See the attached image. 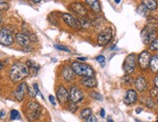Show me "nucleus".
Wrapping results in <instances>:
<instances>
[{
	"instance_id": "obj_1",
	"label": "nucleus",
	"mask_w": 158,
	"mask_h": 122,
	"mask_svg": "<svg viewBox=\"0 0 158 122\" xmlns=\"http://www.w3.org/2000/svg\"><path fill=\"white\" fill-rule=\"evenodd\" d=\"M29 75V71L27 66L22 62L14 63L10 69L9 76L13 81H19L26 78Z\"/></svg>"
},
{
	"instance_id": "obj_2",
	"label": "nucleus",
	"mask_w": 158,
	"mask_h": 122,
	"mask_svg": "<svg viewBox=\"0 0 158 122\" xmlns=\"http://www.w3.org/2000/svg\"><path fill=\"white\" fill-rule=\"evenodd\" d=\"M158 26V22L156 19H149L148 24L142 30L141 36L143 44H152L156 39V27Z\"/></svg>"
},
{
	"instance_id": "obj_3",
	"label": "nucleus",
	"mask_w": 158,
	"mask_h": 122,
	"mask_svg": "<svg viewBox=\"0 0 158 122\" xmlns=\"http://www.w3.org/2000/svg\"><path fill=\"white\" fill-rule=\"evenodd\" d=\"M41 111H42L41 106L34 101L27 102L25 105V108H24V112L26 115V118L30 122H33L39 118V116L41 115Z\"/></svg>"
},
{
	"instance_id": "obj_4",
	"label": "nucleus",
	"mask_w": 158,
	"mask_h": 122,
	"mask_svg": "<svg viewBox=\"0 0 158 122\" xmlns=\"http://www.w3.org/2000/svg\"><path fill=\"white\" fill-rule=\"evenodd\" d=\"M71 68H72L73 72L80 77L93 78V76H94V70L89 65H86L85 63L73 62L71 65Z\"/></svg>"
},
{
	"instance_id": "obj_5",
	"label": "nucleus",
	"mask_w": 158,
	"mask_h": 122,
	"mask_svg": "<svg viewBox=\"0 0 158 122\" xmlns=\"http://www.w3.org/2000/svg\"><path fill=\"white\" fill-rule=\"evenodd\" d=\"M112 38H113V30L112 28L108 27V28L104 29L102 32L99 33L98 38H97V43L99 46L104 47L111 42Z\"/></svg>"
},
{
	"instance_id": "obj_6",
	"label": "nucleus",
	"mask_w": 158,
	"mask_h": 122,
	"mask_svg": "<svg viewBox=\"0 0 158 122\" xmlns=\"http://www.w3.org/2000/svg\"><path fill=\"white\" fill-rule=\"evenodd\" d=\"M14 42L13 32L8 28L0 30V44L3 46H11Z\"/></svg>"
},
{
	"instance_id": "obj_7",
	"label": "nucleus",
	"mask_w": 158,
	"mask_h": 122,
	"mask_svg": "<svg viewBox=\"0 0 158 122\" xmlns=\"http://www.w3.org/2000/svg\"><path fill=\"white\" fill-rule=\"evenodd\" d=\"M150 59H152V54H150V52H148V51H143L139 54L138 62H139V65L142 70L146 71L149 67Z\"/></svg>"
},
{
	"instance_id": "obj_8",
	"label": "nucleus",
	"mask_w": 158,
	"mask_h": 122,
	"mask_svg": "<svg viewBox=\"0 0 158 122\" xmlns=\"http://www.w3.org/2000/svg\"><path fill=\"white\" fill-rule=\"evenodd\" d=\"M62 18L64 20V22L68 25L70 26L72 29L74 30H79L81 28V23H80V20L75 18L73 16H71L70 14H62Z\"/></svg>"
},
{
	"instance_id": "obj_9",
	"label": "nucleus",
	"mask_w": 158,
	"mask_h": 122,
	"mask_svg": "<svg viewBox=\"0 0 158 122\" xmlns=\"http://www.w3.org/2000/svg\"><path fill=\"white\" fill-rule=\"evenodd\" d=\"M123 68H124V71L127 74H132L135 69H136V55L134 53L129 54L126 57L124 64H123Z\"/></svg>"
},
{
	"instance_id": "obj_10",
	"label": "nucleus",
	"mask_w": 158,
	"mask_h": 122,
	"mask_svg": "<svg viewBox=\"0 0 158 122\" xmlns=\"http://www.w3.org/2000/svg\"><path fill=\"white\" fill-rule=\"evenodd\" d=\"M69 99L71 100V102L76 104V103H79V102H81L85 99V95L79 87L72 86L70 90V94H69Z\"/></svg>"
},
{
	"instance_id": "obj_11",
	"label": "nucleus",
	"mask_w": 158,
	"mask_h": 122,
	"mask_svg": "<svg viewBox=\"0 0 158 122\" xmlns=\"http://www.w3.org/2000/svg\"><path fill=\"white\" fill-rule=\"evenodd\" d=\"M56 97L61 105H65L69 101V93L63 85H59L56 90Z\"/></svg>"
},
{
	"instance_id": "obj_12",
	"label": "nucleus",
	"mask_w": 158,
	"mask_h": 122,
	"mask_svg": "<svg viewBox=\"0 0 158 122\" xmlns=\"http://www.w3.org/2000/svg\"><path fill=\"white\" fill-rule=\"evenodd\" d=\"M137 100H138V94L133 89H128L125 93L124 98H123V102L126 105H132L136 103Z\"/></svg>"
},
{
	"instance_id": "obj_13",
	"label": "nucleus",
	"mask_w": 158,
	"mask_h": 122,
	"mask_svg": "<svg viewBox=\"0 0 158 122\" xmlns=\"http://www.w3.org/2000/svg\"><path fill=\"white\" fill-rule=\"evenodd\" d=\"M16 41L19 46L23 47L24 49L28 47L30 45V38L28 35H26L24 33H18L16 35Z\"/></svg>"
},
{
	"instance_id": "obj_14",
	"label": "nucleus",
	"mask_w": 158,
	"mask_h": 122,
	"mask_svg": "<svg viewBox=\"0 0 158 122\" xmlns=\"http://www.w3.org/2000/svg\"><path fill=\"white\" fill-rule=\"evenodd\" d=\"M71 10L75 13H77L78 15L81 17H85L87 15V10L85 9V7L79 2L72 3L71 4Z\"/></svg>"
},
{
	"instance_id": "obj_15",
	"label": "nucleus",
	"mask_w": 158,
	"mask_h": 122,
	"mask_svg": "<svg viewBox=\"0 0 158 122\" xmlns=\"http://www.w3.org/2000/svg\"><path fill=\"white\" fill-rule=\"evenodd\" d=\"M61 75H62V78L66 80V81H73L75 79V73L73 72L72 68L69 66H64L62 68V71H61Z\"/></svg>"
},
{
	"instance_id": "obj_16",
	"label": "nucleus",
	"mask_w": 158,
	"mask_h": 122,
	"mask_svg": "<svg viewBox=\"0 0 158 122\" xmlns=\"http://www.w3.org/2000/svg\"><path fill=\"white\" fill-rule=\"evenodd\" d=\"M27 91V85L25 83H22L18 87L15 91V97L18 101H22L24 98L25 92Z\"/></svg>"
},
{
	"instance_id": "obj_17",
	"label": "nucleus",
	"mask_w": 158,
	"mask_h": 122,
	"mask_svg": "<svg viewBox=\"0 0 158 122\" xmlns=\"http://www.w3.org/2000/svg\"><path fill=\"white\" fill-rule=\"evenodd\" d=\"M135 86L137 88V90L140 91V92H143L146 90V88L148 86V83H147V80L145 78L143 77H139L137 78V79L135 80Z\"/></svg>"
},
{
	"instance_id": "obj_18",
	"label": "nucleus",
	"mask_w": 158,
	"mask_h": 122,
	"mask_svg": "<svg viewBox=\"0 0 158 122\" xmlns=\"http://www.w3.org/2000/svg\"><path fill=\"white\" fill-rule=\"evenodd\" d=\"M81 83L87 88H93L97 85V81L94 78H82L81 79Z\"/></svg>"
},
{
	"instance_id": "obj_19",
	"label": "nucleus",
	"mask_w": 158,
	"mask_h": 122,
	"mask_svg": "<svg viewBox=\"0 0 158 122\" xmlns=\"http://www.w3.org/2000/svg\"><path fill=\"white\" fill-rule=\"evenodd\" d=\"M149 68L153 73H158V54L152 56L149 63Z\"/></svg>"
},
{
	"instance_id": "obj_20",
	"label": "nucleus",
	"mask_w": 158,
	"mask_h": 122,
	"mask_svg": "<svg viewBox=\"0 0 158 122\" xmlns=\"http://www.w3.org/2000/svg\"><path fill=\"white\" fill-rule=\"evenodd\" d=\"M25 65L27 66V68H28V71L30 70L32 72V74L34 75V76H35V75L37 74V72H38V70L40 69V66L38 64H36L35 62H34L33 60H28L26 62Z\"/></svg>"
},
{
	"instance_id": "obj_21",
	"label": "nucleus",
	"mask_w": 158,
	"mask_h": 122,
	"mask_svg": "<svg viewBox=\"0 0 158 122\" xmlns=\"http://www.w3.org/2000/svg\"><path fill=\"white\" fill-rule=\"evenodd\" d=\"M87 4H89V6H90V8L93 10V12L95 13H99L100 10H101V7H100V3L98 1H96V0H87L86 1Z\"/></svg>"
},
{
	"instance_id": "obj_22",
	"label": "nucleus",
	"mask_w": 158,
	"mask_h": 122,
	"mask_svg": "<svg viewBox=\"0 0 158 122\" xmlns=\"http://www.w3.org/2000/svg\"><path fill=\"white\" fill-rule=\"evenodd\" d=\"M143 5L148 10H155L157 8V2L154 1V0H146V1H143Z\"/></svg>"
},
{
	"instance_id": "obj_23",
	"label": "nucleus",
	"mask_w": 158,
	"mask_h": 122,
	"mask_svg": "<svg viewBox=\"0 0 158 122\" xmlns=\"http://www.w3.org/2000/svg\"><path fill=\"white\" fill-rule=\"evenodd\" d=\"M92 115V110L91 108H85V110H82L81 112V117L85 118V119H87L88 117H90Z\"/></svg>"
},
{
	"instance_id": "obj_24",
	"label": "nucleus",
	"mask_w": 158,
	"mask_h": 122,
	"mask_svg": "<svg viewBox=\"0 0 158 122\" xmlns=\"http://www.w3.org/2000/svg\"><path fill=\"white\" fill-rule=\"evenodd\" d=\"M137 12H138L141 16H147V13H148V9L146 8L145 6L143 4H141L138 8H137Z\"/></svg>"
},
{
	"instance_id": "obj_25",
	"label": "nucleus",
	"mask_w": 158,
	"mask_h": 122,
	"mask_svg": "<svg viewBox=\"0 0 158 122\" xmlns=\"http://www.w3.org/2000/svg\"><path fill=\"white\" fill-rule=\"evenodd\" d=\"M10 118L11 120H15V119H19L20 118V114L17 110H12L10 113Z\"/></svg>"
},
{
	"instance_id": "obj_26",
	"label": "nucleus",
	"mask_w": 158,
	"mask_h": 122,
	"mask_svg": "<svg viewBox=\"0 0 158 122\" xmlns=\"http://www.w3.org/2000/svg\"><path fill=\"white\" fill-rule=\"evenodd\" d=\"M89 96L94 98L95 100H99V101H103V96L101 94H99L98 92H96V91H91V92H89Z\"/></svg>"
},
{
	"instance_id": "obj_27",
	"label": "nucleus",
	"mask_w": 158,
	"mask_h": 122,
	"mask_svg": "<svg viewBox=\"0 0 158 122\" xmlns=\"http://www.w3.org/2000/svg\"><path fill=\"white\" fill-rule=\"evenodd\" d=\"M78 110V106L73 103V102H70L69 104H68V111L71 112H77Z\"/></svg>"
},
{
	"instance_id": "obj_28",
	"label": "nucleus",
	"mask_w": 158,
	"mask_h": 122,
	"mask_svg": "<svg viewBox=\"0 0 158 122\" xmlns=\"http://www.w3.org/2000/svg\"><path fill=\"white\" fill-rule=\"evenodd\" d=\"M149 50L150 51H158V39L157 38L153 41L152 44H150Z\"/></svg>"
},
{
	"instance_id": "obj_29",
	"label": "nucleus",
	"mask_w": 158,
	"mask_h": 122,
	"mask_svg": "<svg viewBox=\"0 0 158 122\" xmlns=\"http://www.w3.org/2000/svg\"><path fill=\"white\" fill-rule=\"evenodd\" d=\"M54 47H56V50H59V51H66V52H70V50L68 49L67 47H65V46H62V45H57V44H56V45H54Z\"/></svg>"
},
{
	"instance_id": "obj_30",
	"label": "nucleus",
	"mask_w": 158,
	"mask_h": 122,
	"mask_svg": "<svg viewBox=\"0 0 158 122\" xmlns=\"http://www.w3.org/2000/svg\"><path fill=\"white\" fill-rule=\"evenodd\" d=\"M27 91H28V94H29V96L30 97H32V98H34V97H36V95H37V93H36V91L34 90V88L33 87H27Z\"/></svg>"
},
{
	"instance_id": "obj_31",
	"label": "nucleus",
	"mask_w": 158,
	"mask_h": 122,
	"mask_svg": "<svg viewBox=\"0 0 158 122\" xmlns=\"http://www.w3.org/2000/svg\"><path fill=\"white\" fill-rule=\"evenodd\" d=\"M96 60H97V62H99L100 64H102V66H104L105 64V61H106V58L104 55H99L96 57Z\"/></svg>"
},
{
	"instance_id": "obj_32",
	"label": "nucleus",
	"mask_w": 158,
	"mask_h": 122,
	"mask_svg": "<svg viewBox=\"0 0 158 122\" xmlns=\"http://www.w3.org/2000/svg\"><path fill=\"white\" fill-rule=\"evenodd\" d=\"M33 88H34V90L36 91V93H37V94H39L40 96L42 97V99H44V96L42 95V93H41V91L39 90V87H38V84H37V83H34V84H33Z\"/></svg>"
},
{
	"instance_id": "obj_33",
	"label": "nucleus",
	"mask_w": 158,
	"mask_h": 122,
	"mask_svg": "<svg viewBox=\"0 0 158 122\" xmlns=\"http://www.w3.org/2000/svg\"><path fill=\"white\" fill-rule=\"evenodd\" d=\"M8 3H6L4 1H0V9H2V10H7L8 9Z\"/></svg>"
},
{
	"instance_id": "obj_34",
	"label": "nucleus",
	"mask_w": 158,
	"mask_h": 122,
	"mask_svg": "<svg viewBox=\"0 0 158 122\" xmlns=\"http://www.w3.org/2000/svg\"><path fill=\"white\" fill-rule=\"evenodd\" d=\"M49 100H50V102L52 104V106H56V98H54L52 95H50L49 96Z\"/></svg>"
},
{
	"instance_id": "obj_35",
	"label": "nucleus",
	"mask_w": 158,
	"mask_h": 122,
	"mask_svg": "<svg viewBox=\"0 0 158 122\" xmlns=\"http://www.w3.org/2000/svg\"><path fill=\"white\" fill-rule=\"evenodd\" d=\"M85 122H97V119H96V117L94 116V115H91L90 117H88V118L86 119Z\"/></svg>"
},
{
	"instance_id": "obj_36",
	"label": "nucleus",
	"mask_w": 158,
	"mask_h": 122,
	"mask_svg": "<svg viewBox=\"0 0 158 122\" xmlns=\"http://www.w3.org/2000/svg\"><path fill=\"white\" fill-rule=\"evenodd\" d=\"M147 105H148L149 108H152V107H153V101H152V99H148V100L147 101Z\"/></svg>"
},
{
	"instance_id": "obj_37",
	"label": "nucleus",
	"mask_w": 158,
	"mask_h": 122,
	"mask_svg": "<svg viewBox=\"0 0 158 122\" xmlns=\"http://www.w3.org/2000/svg\"><path fill=\"white\" fill-rule=\"evenodd\" d=\"M153 83H154L155 87H158V76H156V77L153 79Z\"/></svg>"
},
{
	"instance_id": "obj_38",
	"label": "nucleus",
	"mask_w": 158,
	"mask_h": 122,
	"mask_svg": "<svg viewBox=\"0 0 158 122\" xmlns=\"http://www.w3.org/2000/svg\"><path fill=\"white\" fill-rule=\"evenodd\" d=\"M157 90H155V89H152V91H150V94H152V97H154V96H156L157 95Z\"/></svg>"
},
{
	"instance_id": "obj_39",
	"label": "nucleus",
	"mask_w": 158,
	"mask_h": 122,
	"mask_svg": "<svg viewBox=\"0 0 158 122\" xmlns=\"http://www.w3.org/2000/svg\"><path fill=\"white\" fill-rule=\"evenodd\" d=\"M100 115H101V117H102V118H104V117H105V110H104V108H101Z\"/></svg>"
},
{
	"instance_id": "obj_40",
	"label": "nucleus",
	"mask_w": 158,
	"mask_h": 122,
	"mask_svg": "<svg viewBox=\"0 0 158 122\" xmlns=\"http://www.w3.org/2000/svg\"><path fill=\"white\" fill-rule=\"evenodd\" d=\"M4 116H5V112L2 110L1 112H0V118L2 119V118H4Z\"/></svg>"
},
{
	"instance_id": "obj_41",
	"label": "nucleus",
	"mask_w": 158,
	"mask_h": 122,
	"mask_svg": "<svg viewBox=\"0 0 158 122\" xmlns=\"http://www.w3.org/2000/svg\"><path fill=\"white\" fill-rule=\"evenodd\" d=\"M77 59L80 61V62H81V61H85L86 60V57H78Z\"/></svg>"
},
{
	"instance_id": "obj_42",
	"label": "nucleus",
	"mask_w": 158,
	"mask_h": 122,
	"mask_svg": "<svg viewBox=\"0 0 158 122\" xmlns=\"http://www.w3.org/2000/svg\"><path fill=\"white\" fill-rule=\"evenodd\" d=\"M141 112H142V108H138L136 110V112H137V113H140Z\"/></svg>"
},
{
	"instance_id": "obj_43",
	"label": "nucleus",
	"mask_w": 158,
	"mask_h": 122,
	"mask_svg": "<svg viewBox=\"0 0 158 122\" xmlns=\"http://www.w3.org/2000/svg\"><path fill=\"white\" fill-rule=\"evenodd\" d=\"M2 68H3V64L2 62H0V70H2Z\"/></svg>"
},
{
	"instance_id": "obj_44",
	"label": "nucleus",
	"mask_w": 158,
	"mask_h": 122,
	"mask_svg": "<svg viewBox=\"0 0 158 122\" xmlns=\"http://www.w3.org/2000/svg\"><path fill=\"white\" fill-rule=\"evenodd\" d=\"M114 2H115L116 4H119V3H120V1H119V0H115V1H114Z\"/></svg>"
},
{
	"instance_id": "obj_45",
	"label": "nucleus",
	"mask_w": 158,
	"mask_h": 122,
	"mask_svg": "<svg viewBox=\"0 0 158 122\" xmlns=\"http://www.w3.org/2000/svg\"><path fill=\"white\" fill-rule=\"evenodd\" d=\"M108 122H114V120L111 119V118H109V119H108Z\"/></svg>"
},
{
	"instance_id": "obj_46",
	"label": "nucleus",
	"mask_w": 158,
	"mask_h": 122,
	"mask_svg": "<svg viewBox=\"0 0 158 122\" xmlns=\"http://www.w3.org/2000/svg\"><path fill=\"white\" fill-rule=\"evenodd\" d=\"M0 22H1V14H0Z\"/></svg>"
},
{
	"instance_id": "obj_47",
	"label": "nucleus",
	"mask_w": 158,
	"mask_h": 122,
	"mask_svg": "<svg viewBox=\"0 0 158 122\" xmlns=\"http://www.w3.org/2000/svg\"><path fill=\"white\" fill-rule=\"evenodd\" d=\"M137 122H140V121H139V120H137Z\"/></svg>"
},
{
	"instance_id": "obj_48",
	"label": "nucleus",
	"mask_w": 158,
	"mask_h": 122,
	"mask_svg": "<svg viewBox=\"0 0 158 122\" xmlns=\"http://www.w3.org/2000/svg\"><path fill=\"white\" fill-rule=\"evenodd\" d=\"M157 104H158V100H157Z\"/></svg>"
}]
</instances>
